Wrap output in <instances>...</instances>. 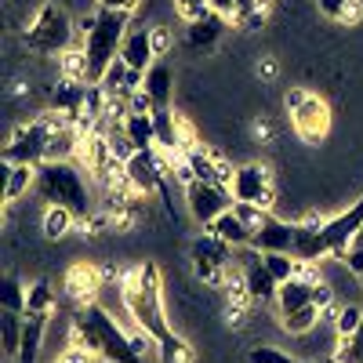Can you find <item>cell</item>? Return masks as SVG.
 <instances>
[{
  "label": "cell",
  "instance_id": "6da1fadb",
  "mask_svg": "<svg viewBox=\"0 0 363 363\" xmlns=\"http://www.w3.org/2000/svg\"><path fill=\"white\" fill-rule=\"evenodd\" d=\"M73 345L102 363H142L138 342L113 320V313L99 301H87L73 320Z\"/></svg>",
  "mask_w": 363,
  "mask_h": 363
},
{
  "label": "cell",
  "instance_id": "7a4b0ae2",
  "mask_svg": "<svg viewBox=\"0 0 363 363\" xmlns=\"http://www.w3.org/2000/svg\"><path fill=\"white\" fill-rule=\"evenodd\" d=\"M120 294H124V309L135 320V327L149 342H164L174 330L164 313V294H160V269L157 262H142L131 272L120 277Z\"/></svg>",
  "mask_w": 363,
  "mask_h": 363
},
{
  "label": "cell",
  "instance_id": "3957f363",
  "mask_svg": "<svg viewBox=\"0 0 363 363\" xmlns=\"http://www.w3.org/2000/svg\"><path fill=\"white\" fill-rule=\"evenodd\" d=\"M44 203H58V207H69L80 222L91 218L95 211V200H91V189L84 182V171L73 160H44L37 167V186Z\"/></svg>",
  "mask_w": 363,
  "mask_h": 363
},
{
  "label": "cell",
  "instance_id": "277c9868",
  "mask_svg": "<svg viewBox=\"0 0 363 363\" xmlns=\"http://www.w3.org/2000/svg\"><path fill=\"white\" fill-rule=\"evenodd\" d=\"M124 11L99 8L91 18H84V58H87V84H99L113 58H120V44L128 37Z\"/></svg>",
  "mask_w": 363,
  "mask_h": 363
},
{
  "label": "cell",
  "instance_id": "5b68a950",
  "mask_svg": "<svg viewBox=\"0 0 363 363\" xmlns=\"http://www.w3.org/2000/svg\"><path fill=\"white\" fill-rule=\"evenodd\" d=\"M189 258H193V272H196L203 284L222 287L225 277H229V269L236 265V247L225 244L222 236H215V233L207 229L203 236H196L193 244H189Z\"/></svg>",
  "mask_w": 363,
  "mask_h": 363
},
{
  "label": "cell",
  "instance_id": "8992f818",
  "mask_svg": "<svg viewBox=\"0 0 363 363\" xmlns=\"http://www.w3.org/2000/svg\"><path fill=\"white\" fill-rule=\"evenodd\" d=\"M284 106H287V116H291V128L306 142L327 138V131H330V106L320 95H313V91H306V87H291Z\"/></svg>",
  "mask_w": 363,
  "mask_h": 363
},
{
  "label": "cell",
  "instance_id": "52a82bcc",
  "mask_svg": "<svg viewBox=\"0 0 363 363\" xmlns=\"http://www.w3.org/2000/svg\"><path fill=\"white\" fill-rule=\"evenodd\" d=\"M69 40H73V22L58 4H44L37 11V18L29 22V29H26V44L33 51H40V55L66 51Z\"/></svg>",
  "mask_w": 363,
  "mask_h": 363
},
{
  "label": "cell",
  "instance_id": "ba28073f",
  "mask_svg": "<svg viewBox=\"0 0 363 363\" xmlns=\"http://www.w3.org/2000/svg\"><path fill=\"white\" fill-rule=\"evenodd\" d=\"M48 145H51V113L29 120V124H18L4 145V160L8 164H33L40 167L48 160Z\"/></svg>",
  "mask_w": 363,
  "mask_h": 363
},
{
  "label": "cell",
  "instance_id": "9c48e42d",
  "mask_svg": "<svg viewBox=\"0 0 363 363\" xmlns=\"http://www.w3.org/2000/svg\"><path fill=\"white\" fill-rule=\"evenodd\" d=\"M233 189L229 186H218V182H203V178H189L186 182V207L193 222H200L203 229L215 225L218 215H225V211L233 207Z\"/></svg>",
  "mask_w": 363,
  "mask_h": 363
},
{
  "label": "cell",
  "instance_id": "30bf717a",
  "mask_svg": "<svg viewBox=\"0 0 363 363\" xmlns=\"http://www.w3.org/2000/svg\"><path fill=\"white\" fill-rule=\"evenodd\" d=\"M233 200L236 203H247V207H258V211H269L272 207V174L265 164H240L233 171Z\"/></svg>",
  "mask_w": 363,
  "mask_h": 363
},
{
  "label": "cell",
  "instance_id": "8fae6325",
  "mask_svg": "<svg viewBox=\"0 0 363 363\" xmlns=\"http://www.w3.org/2000/svg\"><path fill=\"white\" fill-rule=\"evenodd\" d=\"M359 229H363V193H359V200H356V203H349V211H342V215L320 222V236H323L327 255L342 262V255L356 244Z\"/></svg>",
  "mask_w": 363,
  "mask_h": 363
},
{
  "label": "cell",
  "instance_id": "7c38bea8",
  "mask_svg": "<svg viewBox=\"0 0 363 363\" xmlns=\"http://www.w3.org/2000/svg\"><path fill=\"white\" fill-rule=\"evenodd\" d=\"M124 171V182L149 196V193H164V174H167V164L160 160V149H145V153H131V160L120 167Z\"/></svg>",
  "mask_w": 363,
  "mask_h": 363
},
{
  "label": "cell",
  "instance_id": "4fadbf2b",
  "mask_svg": "<svg viewBox=\"0 0 363 363\" xmlns=\"http://www.w3.org/2000/svg\"><path fill=\"white\" fill-rule=\"evenodd\" d=\"M236 265H240V272H244V294H247L251 301H258V306H265V301H277L280 284H277V277L265 269V258H262L255 247H247L244 262H236Z\"/></svg>",
  "mask_w": 363,
  "mask_h": 363
},
{
  "label": "cell",
  "instance_id": "5bb4252c",
  "mask_svg": "<svg viewBox=\"0 0 363 363\" xmlns=\"http://www.w3.org/2000/svg\"><path fill=\"white\" fill-rule=\"evenodd\" d=\"M294 240H298V225L294 222H280L277 215H265L262 225L251 236V247L258 255H272V251H284L294 255Z\"/></svg>",
  "mask_w": 363,
  "mask_h": 363
},
{
  "label": "cell",
  "instance_id": "9a60e30c",
  "mask_svg": "<svg viewBox=\"0 0 363 363\" xmlns=\"http://www.w3.org/2000/svg\"><path fill=\"white\" fill-rule=\"evenodd\" d=\"M157 44H153V29H131V33L124 37V44H120V58L135 69V73H149L157 62Z\"/></svg>",
  "mask_w": 363,
  "mask_h": 363
},
{
  "label": "cell",
  "instance_id": "2e32d148",
  "mask_svg": "<svg viewBox=\"0 0 363 363\" xmlns=\"http://www.w3.org/2000/svg\"><path fill=\"white\" fill-rule=\"evenodd\" d=\"M182 160H186V167H189V178H203V182H218V186H229L233 182V171L211 153V149H196V145H189L186 153H182Z\"/></svg>",
  "mask_w": 363,
  "mask_h": 363
},
{
  "label": "cell",
  "instance_id": "e0dca14e",
  "mask_svg": "<svg viewBox=\"0 0 363 363\" xmlns=\"http://www.w3.org/2000/svg\"><path fill=\"white\" fill-rule=\"evenodd\" d=\"M211 233L215 236H222L225 244H233L236 251H244V247H251V236H255V225L240 215V207L233 203L225 215H218L215 218V225H211Z\"/></svg>",
  "mask_w": 363,
  "mask_h": 363
},
{
  "label": "cell",
  "instance_id": "ac0fdd59",
  "mask_svg": "<svg viewBox=\"0 0 363 363\" xmlns=\"http://www.w3.org/2000/svg\"><path fill=\"white\" fill-rule=\"evenodd\" d=\"M87 91H91V84H84V80H62L55 87V95H51V106L62 113V116H69L73 124L77 120H84V106H87Z\"/></svg>",
  "mask_w": 363,
  "mask_h": 363
},
{
  "label": "cell",
  "instance_id": "d6986e66",
  "mask_svg": "<svg viewBox=\"0 0 363 363\" xmlns=\"http://www.w3.org/2000/svg\"><path fill=\"white\" fill-rule=\"evenodd\" d=\"M313 294H316V280L301 277V272H298V277H291V280H284L280 291H277V309H280V316L313 306Z\"/></svg>",
  "mask_w": 363,
  "mask_h": 363
},
{
  "label": "cell",
  "instance_id": "ffe728a7",
  "mask_svg": "<svg viewBox=\"0 0 363 363\" xmlns=\"http://www.w3.org/2000/svg\"><path fill=\"white\" fill-rule=\"evenodd\" d=\"M225 15H218V11H211L207 18H200V22H189V29H186V44L193 48V51H211L218 40H222V33H225Z\"/></svg>",
  "mask_w": 363,
  "mask_h": 363
},
{
  "label": "cell",
  "instance_id": "44dd1931",
  "mask_svg": "<svg viewBox=\"0 0 363 363\" xmlns=\"http://www.w3.org/2000/svg\"><path fill=\"white\" fill-rule=\"evenodd\" d=\"M120 124H124L135 153H145V149H157V120L153 113H124L120 116Z\"/></svg>",
  "mask_w": 363,
  "mask_h": 363
},
{
  "label": "cell",
  "instance_id": "7402d4cb",
  "mask_svg": "<svg viewBox=\"0 0 363 363\" xmlns=\"http://www.w3.org/2000/svg\"><path fill=\"white\" fill-rule=\"evenodd\" d=\"M142 91L153 99L157 109H171V95H174V73L164 66V62H153V69L145 73V84Z\"/></svg>",
  "mask_w": 363,
  "mask_h": 363
},
{
  "label": "cell",
  "instance_id": "603a6c76",
  "mask_svg": "<svg viewBox=\"0 0 363 363\" xmlns=\"http://www.w3.org/2000/svg\"><path fill=\"white\" fill-rule=\"evenodd\" d=\"M33 186H37V167L33 164H8L4 160V200L8 203H18Z\"/></svg>",
  "mask_w": 363,
  "mask_h": 363
},
{
  "label": "cell",
  "instance_id": "cb8c5ba5",
  "mask_svg": "<svg viewBox=\"0 0 363 363\" xmlns=\"http://www.w3.org/2000/svg\"><path fill=\"white\" fill-rule=\"evenodd\" d=\"M44 330H48V316H26L18 363H37V356H40V342H44Z\"/></svg>",
  "mask_w": 363,
  "mask_h": 363
},
{
  "label": "cell",
  "instance_id": "d4e9b609",
  "mask_svg": "<svg viewBox=\"0 0 363 363\" xmlns=\"http://www.w3.org/2000/svg\"><path fill=\"white\" fill-rule=\"evenodd\" d=\"M80 218L73 215L69 207H58V203H48V211H44V218H40V229H44V236L48 240H62L73 225H77Z\"/></svg>",
  "mask_w": 363,
  "mask_h": 363
},
{
  "label": "cell",
  "instance_id": "484cf974",
  "mask_svg": "<svg viewBox=\"0 0 363 363\" xmlns=\"http://www.w3.org/2000/svg\"><path fill=\"white\" fill-rule=\"evenodd\" d=\"M22 330H26V316L22 313H8L0 316V345H4V356H15L18 359V349H22Z\"/></svg>",
  "mask_w": 363,
  "mask_h": 363
},
{
  "label": "cell",
  "instance_id": "4316f807",
  "mask_svg": "<svg viewBox=\"0 0 363 363\" xmlns=\"http://www.w3.org/2000/svg\"><path fill=\"white\" fill-rule=\"evenodd\" d=\"M320 316H323V309L313 301V306H306V309L284 313V316H280V327L287 330V335H309V330L320 323Z\"/></svg>",
  "mask_w": 363,
  "mask_h": 363
},
{
  "label": "cell",
  "instance_id": "83f0119b",
  "mask_svg": "<svg viewBox=\"0 0 363 363\" xmlns=\"http://www.w3.org/2000/svg\"><path fill=\"white\" fill-rule=\"evenodd\" d=\"M26 301H29V287L18 277H4V284H0V306H4L8 313L26 316Z\"/></svg>",
  "mask_w": 363,
  "mask_h": 363
},
{
  "label": "cell",
  "instance_id": "f1b7e54d",
  "mask_svg": "<svg viewBox=\"0 0 363 363\" xmlns=\"http://www.w3.org/2000/svg\"><path fill=\"white\" fill-rule=\"evenodd\" d=\"M55 309V291L48 280H37L29 287V301H26V316H51Z\"/></svg>",
  "mask_w": 363,
  "mask_h": 363
},
{
  "label": "cell",
  "instance_id": "f546056e",
  "mask_svg": "<svg viewBox=\"0 0 363 363\" xmlns=\"http://www.w3.org/2000/svg\"><path fill=\"white\" fill-rule=\"evenodd\" d=\"M157 356H160V363H193V349H189V342H186V338H178V335L157 342Z\"/></svg>",
  "mask_w": 363,
  "mask_h": 363
},
{
  "label": "cell",
  "instance_id": "4dcf8cb0",
  "mask_svg": "<svg viewBox=\"0 0 363 363\" xmlns=\"http://www.w3.org/2000/svg\"><path fill=\"white\" fill-rule=\"evenodd\" d=\"M265 258V269L277 277V284H284V280H291V277H298V258L294 255H284V251H272V255H262Z\"/></svg>",
  "mask_w": 363,
  "mask_h": 363
},
{
  "label": "cell",
  "instance_id": "1f68e13d",
  "mask_svg": "<svg viewBox=\"0 0 363 363\" xmlns=\"http://www.w3.org/2000/svg\"><path fill=\"white\" fill-rule=\"evenodd\" d=\"M335 359L338 363H363V327L352 330V335H345V338H338Z\"/></svg>",
  "mask_w": 363,
  "mask_h": 363
},
{
  "label": "cell",
  "instance_id": "d6a6232c",
  "mask_svg": "<svg viewBox=\"0 0 363 363\" xmlns=\"http://www.w3.org/2000/svg\"><path fill=\"white\" fill-rule=\"evenodd\" d=\"M247 363H301L298 356L277 349V345H251L247 349Z\"/></svg>",
  "mask_w": 363,
  "mask_h": 363
},
{
  "label": "cell",
  "instance_id": "836d02e7",
  "mask_svg": "<svg viewBox=\"0 0 363 363\" xmlns=\"http://www.w3.org/2000/svg\"><path fill=\"white\" fill-rule=\"evenodd\" d=\"M320 4V15L335 18V22H352L359 11H356V0H316Z\"/></svg>",
  "mask_w": 363,
  "mask_h": 363
},
{
  "label": "cell",
  "instance_id": "e575fe53",
  "mask_svg": "<svg viewBox=\"0 0 363 363\" xmlns=\"http://www.w3.org/2000/svg\"><path fill=\"white\" fill-rule=\"evenodd\" d=\"M359 327H363V309H359V306H342V309L335 313V330H338V338L352 335V330H359Z\"/></svg>",
  "mask_w": 363,
  "mask_h": 363
},
{
  "label": "cell",
  "instance_id": "d590c367",
  "mask_svg": "<svg viewBox=\"0 0 363 363\" xmlns=\"http://www.w3.org/2000/svg\"><path fill=\"white\" fill-rule=\"evenodd\" d=\"M174 11L186 22H200V18L211 15V4H207V0H174Z\"/></svg>",
  "mask_w": 363,
  "mask_h": 363
},
{
  "label": "cell",
  "instance_id": "8d00e7d4",
  "mask_svg": "<svg viewBox=\"0 0 363 363\" xmlns=\"http://www.w3.org/2000/svg\"><path fill=\"white\" fill-rule=\"evenodd\" d=\"M342 262H345V269H349V272L363 277V247H359V244H352V247L342 255Z\"/></svg>",
  "mask_w": 363,
  "mask_h": 363
},
{
  "label": "cell",
  "instance_id": "74e56055",
  "mask_svg": "<svg viewBox=\"0 0 363 363\" xmlns=\"http://www.w3.org/2000/svg\"><path fill=\"white\" fill-rule=\"evenodd\" d=\"M142 0H99V8H109V11H124V15H135Z\"/></svg>",
  "mask_w": 363,
  "mask_h": 363
},
{
  "label": "cell",
  "instance_id": "f35d334b",
  "mask_svg": "<svg viewBox=\"0 0 363 363\" xmlns=\"http://www.w3.org/2000/svg\"><path fill=\"white\" fill-rule=\"evenodd\" d=\"M87 359H91V356H87V352H80V349L73 345V349H69L62 359H55V363H87Z\"/></svg>",
  "mask_w": 363,
  "mask_h": 363
},
{
  "label": "cell",
  "instance_id": "ab89813d",
  "mask_svg": "<svg viewBox=\"0 0 363 363\" xmlns=\"http://www.w3.org/2000/svg\"><path fill=\"white\" fill-rule=\"evenodd\" d=\"M207 4H211V11H218V15L233 18V0H207Z\"/></svg>",
  "mask_w": 363,
  "mask_h": 363
},
{
  "label": "cell",
  "instance_id": "60d3db41",
  "mask_svg": "<svg viewBox=\"0 0 363 363\" xmlns=\"http://www.w3.org/2000/svg\"><path fill=\"white\" fill-rule=\"evenodd\" d=\"M153 44H157V51H164V48H167V33H164L160 26L153 29Z\"/></svg>",
  "mask_w": 363,
  "mask_h": 363
},
{
  "label": "cell",
  "instance_id": "b9f144b4",
  "mask_svg": "<svg viewBox=\"0 0 363 363\" xmlns=\"http://www.w3.org/2000/svg\"><path fill=\"white\" fill-rule=\"evenodd\" d=\"M356 244H359V247H363V229H359V236H356Z\"/></svg>",
  "mask_w": 363,
  "mask_h": 363
},
{
  "label": "cell",
  "instance_id": "7bdbcfd3",
  "mask_svg": "<svg viewBox=\"0 0 363 363\" xmlns=\"http://www.w3.org/2000/svg\"><path fill=\"white\" fill-rule=\"evenodd\" d=\"M320 363H338V359H320Z\"/></svg>",
  "mask_w": 363,
  "mask_h": 363
},
{
  "label": "cell",
  "instance_id": "ee69618b",
  "mask_svg": "<svg viewBox=\"0 0 363 363\" xmlns=\"http://www.w3.org/2000/svg\"><path fill=\"white\" fill-rule=\"evenodd\" d=\"M262 4H269V0H262Z\"/></svg>",
  "mask_w": 363,
  "mask_h": 363
},
{
  "label": "cell",
  "instance_id": "f6af8a7d",
  "mask_svg": "<svg viewBox=\"0 0 363 363\" xmlns=\"http://www.w3.org/2000/svg\"><path fill=\"white\" fill-rule=\"evenodd\" d=\"M359 280H363V277H359Z\"/></svg>",
  "mask_w": 363,
  "mask_h": 363
}]
</instances>
